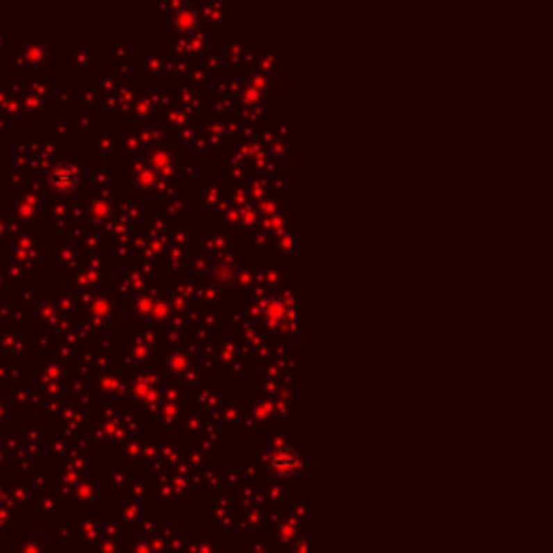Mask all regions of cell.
Masks as SVG:
<instances>
[{"mask_svg": "<svg viewBox=\"0 0 553 553\" xmlns=\"http://www.w3.org/2000/svg\"><path fill=\"white\" fill-rule=\"evenodd\" d=\"M48 184L58 195H69L78 188V184H81V171H78L74 165L58 163L48 173Z\"/></svg>", "mask_w": 553, "mask_h": 553, "instance_id": "cell-1", "label": "cell"}, {"mask_svg": "<svg viewBox=\"0 0 553 553\" xmlns=\"http://www.w3.org/2000/svg\"><path fill=\"white\" fill-rule=\"evenodd\" d=\"M110 214H113V206L108 201H97L91 208V216H93L95 221H106Z\"/></svg>", "mask_w": 553, "mask_h": 553, "instance_id": "cell-2", "label": "cell"}, {"mask_svg": "<svg viewBox=\"0 0 553 553\" xmlns=\"http://www.w3.org/2000/svg\"><path fill=\"white\" fill-rule=\"evenodd\" d=\"M294 553H309V543L307 540H301L294 545Z\"/></svg>", "mask_w": 553, "mask_h": 553, "instance_id": "cell-3", "label": "cell"}]
</instances>
